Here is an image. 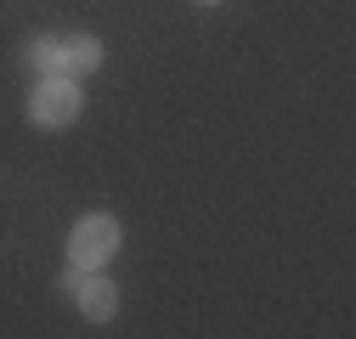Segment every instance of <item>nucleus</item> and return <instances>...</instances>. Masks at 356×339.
<instances>
[{"label": "nucleus", "mask_w": 356, "mask_h": 339, "mask_svg": "<svg viewBox=\"0 0 356 339\" xmlns=\"http://www.w3.org/2000/svg\"><path fill=\"white\" fill-rule=\"evenodd\" d=\"M113 249H119V221H113V215H85V221L74 226V238H68V261H74L79 272H91V266L108 261Z\"/></svg>", "instance_id": "nucleus-1"}, {"label": "nucleus", "mask_w": 356, "mask_h": 339, "mask_svg": "<svg viewBox=\"0 0 356 339\" xmlns=\"http://www.w3.org/2000/svg\"><path fill=\"white\" fill-rule=\"evenodd\" d=\"M29 113H34V124H74L79 119V85L68 74H46L29 97Z\"/></svg>", "instance_id": "nucleus-2"}, {"label": "nucleus", "mask_w": 356, "mask_h": 339, "mask_svg": "<svg viewBox=\"0 0 356 339\" xmlns=\"http://www.w3.org/2000/svg\"><path fill=\"white\" fill-rule=\"evenodd\" d=\"M74 294H79V311L97 317V322H108V317L119 311V294H113V283H108L97 266L85 272V277H74Z\"/></svg>", "instance_id": "nucleus-3"}, {"label": "nucleus", "mask_w": 356, "mask_h": 339, "mask_svg": "<svg viewBox=\"0 0 356 339\" xmlns=\"http://www.w3.org/2000/svg\"><path fill=\"white\" fill-rule=\"evenodd\" d=\"M102 63V46H97V34H68V40H57V74H91Z\"/></svg>", "instance_id": "nucleus-4"}, {"label": "nucleus", "mask_w": 356, "mask_h": 339, "mask_svg": "<svg viewBox=\"0 0 356 339\" xmlns=\"http://www.w3.org/2000/svg\"><path fill=\"white\" fill-rule=\"evenodd\" d=\"M29 63H34L40 74H57V40H46V34H40L34 46H29Z\"/></svg>", "instance_id": "nucleus-5"}, {"label": "nucleus", "mask_w": 356, "mask_h": 339, "mask_svg": "<svg viewBox=\"0 0 356 339\" xmlns=\"http://www.w3.org/2000/svg\"><path fill=\"white\" fill-rule=\"evenodd\" d=\"M198 6H220V0H198Z\"/></svg>", "instance_id": "nucleus-6"}]
</instances>
